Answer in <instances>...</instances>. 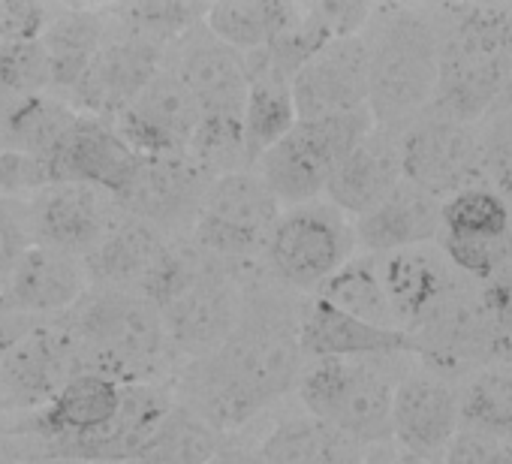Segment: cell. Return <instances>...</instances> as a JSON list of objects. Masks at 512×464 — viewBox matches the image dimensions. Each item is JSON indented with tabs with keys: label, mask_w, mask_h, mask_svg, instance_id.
I'll return each instance as SVG.
<instances>
[{
	"label": "cell",
	"mask_w": 512,
	"mask_h": 464,
	"mask_svg": "<svg viewBox=\"0 0 512 464\" xmlns=\"http://www.w3.org/2000/svg\"><path fill=\"white\" fill-rule=\"evenodd\" d=\"M82 374H103L118 383H154L169 350L160 311L139 293L88 290L64 317Z\"/></svg>",
	"instance_id": "6da1fadb"
},
{
	"label": "cell",
	"mask_w": 512,
	"mask_h": 464,
	"mask_svg": "<svg viewBox=\"0 0 512 464\" xmlns=\"http://www.w3.org/2000/svg\"><path fill=\"white\" fill-rule=\"evenodd\" d=\"M305 302L287 287L269 281H247L241 296V311L232 335L217 350V356L266 401L287 395L302 371L305 356L299 344Z\"/></svg>",
	"instance_id": "7a4b0ae2"
},
{
	"label": "cell",
	"mask_w": 512,
	"mask_h": 464,
	"mask_svg": "<svg viewBox=\"0 0 512 464\" xmlns=\"http://www.w3.org/2000/svg\"><path fill=\"white\" fill-rule=\"evenodd\" d=\"M512 76V19L500 10H467L437 37V91L431 106L452 121L488 112Z\"/></svg>",
	"instance_id": "3957f363"
},
{
	"label": "cell",
	"mask_w": 512,
	"mask_h": 464,
	"mask_svg": "<svg viewBox=\"0 0 512 464\" xmlns=\"http://www.w3.org/2000/svg\"><path fill=\"white\" fill-rule=\"evenodd\" d=\"M368 46V115L377 127L407 130L437 91V34L416 13H389Z\"/></svg>",
	"instance_id": "277c9868"
},
{
	"label": "cell",
	"mask_w": 512,
	"mask_h": 464,
	"mask_svg": "<svg viewBox=\"0 0 512 464\" xmlns=\"http://www.w3.org/2000/svg\"><path fill=\"white\" fill-rule=\"evenodd\" d=\"M244 284V266L223 263L193 248L187 275L157 308L169 350L184 359L217 353L235 329Z\"/></svg>",
	"instance_id": "5b68a950"
},
{
	"label": "cell",
	"mask_w": 512,
	"mask_h": 464,
	"mask_svg": "<svg viewBox=\"0 0 512 464\" xmlns=\"http://www.w3.org/2000/svg\"><path fill=\"white\" fill-rule=\"evenodd\" d=\"M296 386L308 416L347 440L383 443L392 437L395 386L365 359H317L305 365Z\"/></svg>",
	"instance_id": "8992f818"
},
{
	"label": "cell",
	"mask_w": 512,
	"mask_h": 464,
	"mask_svg": "<svg viewBox=\"0 0 512 464\" xmlns=\"http://www.w3.org/2000/svg\"><path fill=\"white\" fill-rule=\"evenodd\" d=\"M281 202L253 169L220 175L208 184L190 226V245L223 263L250 266L263 257Z\"/></svg>",
	"instance_id": "52a82bcc"
},
{
	"label": "cell",
	"mask_w": 512,
	"mask_h": 464,
	"mask_svg": "<svg viewBox=\"0 0 512 464\" xmlns=\"http://www.w3.org/2000/svg\"><path fill=\"white\" fill-rule=\"evenodd\" d=\"M371 127L374 121L368 112L296 121V127L278 145L256 160L253 172L266 181L281 205H308L326 190L335 166Z\"/></svg>",
	"instance_id": "ba28073f"
},
{
	"label": "cell",
	"mask_w": 512,
	"mask_h": 464,
	"mask_svg": "<svg viewBox=\"0 0 512 464\" xmlns=\"http://www.w3.org/2000/svg\"><path fill=\"white\" fill-rule=\"evenodd\" d=\"M353 226L329 205L281 211L263 251L269 278L290 293H317L353 254Z\"/></svg>",
	"instance_id": "9c48e42d"
},
{
	"label": "cell",
	"mask_w": 512,
	"mask_h": 464,
	"mask_svg": "<svg viewBox=\"0 0 512 464\" xmlns=\"http://www.w3.org/2000/svg\"><path fill=\"white\" fill-rule=\"evenodd\" d=\"M437 239L452 266L488 281L512 263V211L494 190H458L440 205Z\"/></svg>",
	"instance_id": "30bf717a"
},
{
	"label": "cell",
	"mask_w": 512,
	"mask_h": 464,
	"mask_svg": "<svg viewBox=\"0 0 512 464\" xmlns=\"http://www.w3.org/2000/svg\"><path fill=\"white\" fill-rule=\"evenodd\" d=\"M482 172L479 139L461 121L434 115L401 130V175L407 184L440 199L473 187Z\"/></svg>",
	"instance_id": "8fae6325"
},
{
	"label": "cell",
	"mask_w": 512,
	"mask_h": 464,
	"mask_svg": "<svg viewBox=\"0 0 512 464\" xmlns=\"http://www.w3.org/2000/svg\"><path fill=\"white\" fill-rule=\"evenodd\" d=\"M214 178L187 154L184 157H139L136 172L121 196H115V205L154 226L163 236H178L190 232L199 205L205 199V190Z\"/></svg>",
	"instance_id": "7c38bea8"
},
{
	"label": "cell",
	"mask_w": 512,
	"mask_h": 464,
	"mask_svg": "<svg viewBox=\"0 0 512 464\" xmlns=\"http://www.w3.org/2000/svg\"><path fill=\"white\" fill-rule=\"evenodd\" d=\"M118 214L121 208L109 193L85 184H52L25 205L31 245H46L79 260L103 242Z\"/></svg>",
	"instance_id": "4fadbf2b"
},
{
	"label": "cell",
	"mask_w": 512,
	"mask_h": 464,
	"mask_svg": "<svg viewBox=\"0 0 512 464\" xmlns=\"http://www.w3.org/2000/svg\"><path fill=\"white\" fill-rule=\"evenodd\" d=\"M76 374H82L76 344L61 320H49L0 359V398L7 410L37 413Z\"/></svg>",
	"instance_id": "5bb4252c"
},
{
	"label": "cell",
	"mask_w": 512,
	"mask_h": 464,
	"mask_svg": "<svg viewBox=\"0 0 512 464\" xmlns=\"http://www.w3.org/2000/svg\"><path fill=\"white\" fill-rule=\"evenodd\" d=\"M296 121H323L368 112V46L344 37L323 46L290 79Z\"/></svg>",
	"instance_id": "9a60e30c"
},
{
	"label": "cell",
	"mask_w": 512,
	"mask_h": 464,
	"mask_svg": "<svg viewBox=\"0 0 512 464\" xmlns=\"http://www.w3.org/2000/svg\"><path fill=\"white\" fill-rule=\"evenodd\" d=\"M112 124L136 157H184L199 127V106L172 67H163Z\"/></svg>",
	"instance_id": "2e32d148"
},
{
	"label": "cell",
	"mask_w": 512,
	"mask_h": 464,
	"mask_svg": "<svg viewBox=\"0 0 512 464\" xmlns=\"http://www.w3.org/2000/svg\"><path fill=\"white\" fill-rule=\"evenodd\" d=\"M407 338L413 353L446 374L482 365L509 350L482 311V302L461 290H452Z\"/></svg>",
	"instance_id": "e0dca14e"
},
{
	"label": "cell",
	"mask_w": 512,
	"mask_h": 464,
	"mask_svg": "<svg viewBox=\"0 0 512 464\" xmlns=\"http://www.w3.org/2000/svg\"><path fill=\"white\" fill-rule=\"evenodd\" d=\"M163 67L166 52L130 37H112L73 85L70 106L76 112L82 109L88 118L112 124Z\"/></svg>",
	"instance_id": "ac0fdd59"
},
{
	"label": "cell",
	"mask_w": 512,
	"mask_h": 464,
	"mask_svg": "<svg viewBox=\"0 0 512 464\" xmlns=\"http://www.w3.org/2000/svg\"><path fill=\"white\" fill-rule=\"evenodd\" d=\"M136 163L139 157L118 136L115 124L88 115H79L61 142L46 154L52 184H85L109 193L112 199L124 193Z\"/></svg>",
	"instance_id": "d6986e66"
},
{
	"label": "cell",
	"mask_w": 512,
	"mask_h": 464,
	"mask_svg": "<svg viewBox=\"0 0 512 464\" xmlns=\"http://www.w3.org/2000/svg\"><path fill=\"white\" fill-rule=\"evenodd\" d=\"M172 404L175 401L163 386L124 383L121 404L103 428L52 446L43 455V461L61 458V461H88V464H130Z\"/></svg>",
	"instance_id": "ffe728a7"
},
{
	"label": "cell",
	"mask_w": 512,
	"mask_h": 464,
	"mask_svg": "<svg viewBox=\"0 0 512 464\" xmlns=\"http://www.w3.org/2000/svg\"><path fill=\"white\" fill-rule=\"evenodd\" d=\"M172 73L184 82L199 106V118H238L247 100V61L235 49L214 40L202 25L178 46Z\"/></svg>",
	"instance_id": "44dd1931"
},
{
	"label": "cell",
	"mask_w": 512,
	"mask_h": 464,
	"mask_svg": "<svg viewBox=\"0 0 512 464\" xmlns=\"http://www.w3.org/2000/svg\"><path fill=\"white\" fill-rule=\"evenodd\" d=\"M88 290L91 281L85 260L46 245H31L19 260L7 290L0 293V302L19 314L49 323L70 314Z\"/></svg>",
	"instance_id": "7402d4cb"
},
{
	"label": "cell",
	"mask_w": 512,
	"mask_h": 464,
	"mask_svg": "<svg viewBox=\"0 0 512 464\" xmlns=\"http://www.w3.org/2000/svg\"><path fill=\"white\" fill-rule=\"evenodd\" d=\"M169 248L172 239H166L163 232L121 211L103 242L85 257L88 281L94 290H121L142 296L148 281L163 266Z\"/></svg>",
	"instance_id": "603a6c76"
},
{
	"label": "cell",
	"mask_w": 512,
	"mask_h": 464,
	"mask_svg": "<svg viewBox=\"0 0 512 464\" xmlns=\"http://www.w3.org/2000/svg\"><path fill=\"white\" fill-rule=\"evenodd\" d=\"M401 181V133L374 124L335 166L323 193L332 208L362 217Z\"/></svg>",
	"instance_id": "cb8c5ba5"
},
{
	"label": "cell",
	"mask_w": 512,
	"mask_h": 464,
	"mask_svg": "<svg viewBox=\"0 0 512 464\" xmlns=\"http://www.w3.org/2000/svg\"><path fill=\"white\" fill-rule=\"evenodd\" d=\"M299 344L305 359H377L413 353V344L398 329L362 323L323 299H308L299 323Z\"/></svg>",
	"instance_id": "d4e9b609"
},
{
	"label": "cell",
	"mask_w": 512,
	"mask_h": 464,
	"mask_svg": "<svg viewBox=\"0 0 512 464\" xmlns=\"http://www.w3.org/2000/svg\"><path fill=\"white\" fill-rule=\"evenodd\" d=\"M124 395V383L103 377V374H76L43 410L31 413L25 431L31 428V437L40 440V458L67 440L85 437L97 428H103Z\"/></svg>",
	"instance_id": "484cf974"
},
{
	"label": "cell",
	"mask_w": 512,
	"mask_h": 464,
	"mask_svg": "<svg viewBox=\"0 0 512 464\" xmlns=\"http://www.w3.org/2000/svg\"><path fill=\"white\" fill-rule=\"evenodd\" d=\"M458 395L437 377H404L392 392V437L413 455L446 449L458 431Z\"/></svg>",
	"instance_id": "4316f807"
},
{
	"label": "cell",
	"mask_w": 512,
	"mask_h": 464,
	"mask_svg": "<svg viewBox=\"0 0 512 464\" xmlns=\"http://www.w3.org/2000/svg\"><path fill=\"white\" fill-rule=\"evenodd\" d=\"M440 205V199L401 181L386 199H380L371 211L356 217L353 236L362 248L374 254L410 251L416 245L437 239Z\"/></svg>",
	"instance_id": "83f0119b"
},
{
	"label": "cell",
	"mask_w": 512,
	"mask_h": 464,
	"mask_svg": "<svg viewBox=\"0 0 512 464\" xmlns=\"http://www.w3.org/2000/svg\"><path fill=\"white\" fill-rule=\"evenodd\" d=\"M377 275L389 299L395 329L404 335H410L455 290L446 263L437 254L419 248L386 254L377 263Z\"/></svg>",
	"instance_id": "f1b7e54d"
},
{
	"label": "cell",
	"mask_w": 512,
	"mask_h": 464,
	"mask_svg": "<svg viewBox=\"0 0 512 464\" xmlns=\"http://www.w3.org/2000/svg\"><path fill=\"white\" fill-rule=\"evenodd\" d=\"M247 61V100L241 112L244 157L253 169L272 145H278L296 127V106L290 76L281 73L266 52L244 55Z\"/></svg>",
	"instance_id": "f546056e"
},
{
	"label": "cell",
	"mask_w": 512,
	"mask_h": 464,
	"mask_svg": "<svg viewBox=\"0 0 512 464\" xmlns=\"http://www.w3.org/2000/svg\"><path fill=\"white\" fill-rule=\"evenodd\" d=\"M49 70H52V91H73V85L82 79L94 55L106 43V19L94 10H61L52 13L49 28L40 37Z\"/></svg>",
	"instance_id": "4dcf8cb0"
},
{
	"label": "cell",
	"mask_w": 512,
	"mask_h": 464,
	"mask_svg": "<svg viewBox=\"0 0 512 464\" xmlns=\"http://www.w3.org/2000/svg\"><path fill=\"white\" fill-rule=\"evenodd\" d=\"M79 112L61 94H37L0 109V148L43 157L76 124Z\"/></svg>",
	"instance_id": "1f68e13d"
},
{
	"label": "cell",
	"mask_w": 512,
	"mask_h": 464,
	"mask_svg": "<svg viewBox=\"0 0 512 464\" xmlns=\"http://www.w3.org/2000/svg\"><path fill=\"white\" fill-rule=\"evenodd\" d=\"M290 4L278 0H229L205 7L202 28L238 55L266 52L287 22Z\"/></svg>",
	"instance_id": "d6a6232c"
},
{
	"label": "cell",
	"mask_w": 512,
	"mask_h": 464,
	"mask_svg": "<svg viewBox=\"0 0 512 464\" xmlns=\"http://www.w3.org/2000/svg\"><path fill=\"white\" fill-rule=\"evenodd\" d=\"M256 452L266 464H350L356 443L314 416H296L275 425Z\"/></svg>",
	"instance_id": "836d02e7"
},
{
	"label": "cell",
	"mask_w": 512,
	"mask_h": 464,
	"mask_svg": "<svg viewBox=\"0 0 512 464\" xmlns=\"http://www.w3.org/2000/svg\"><path fill=\"white\" fill-rule=\"evenodd\" d=\"M220 443L223 440L214 428L172 404L130 464H208Z\"/></svg>",
	"instance_id": "e575fe53"
},
{
	"label": "cell",
	"mask_w": 512,
	"mask_h": 464,
	"mask_svg": "<svg viewBox=\"0 0 512 464\" xmlns=\"http://www.w3.org/2000/svg\"><path fill=\"white\" fill-rule=\"evenodd\" d=\"M314 296L362 323H371L380 329H395V317H392L389 299H386L380 275H377V260H371V257L347 260Z\"/></svg>",
	"instance_id": "d590c367"
},
{
	"label": "cell",
	"mask_w": 512,
	"mask_h": 464,
	"mask_svg": "<svg viewBox=\"0 0 512 464\" xmlns=\"http://www.w3.org/2000/svg\"><path fill=\"white\" fill-rule=\"evenodd\" d=\"M118 22V37L148 43L160 52L175 49L193 28L202 25L205 7L199 4H127L112 10Z\"/></svg>",
	"instance_id": "8d00e7d4"
},
{
	"label": "cell",
	"mask_w": 512,
	"mask_h": 464,
	"mask_svg": "<svg viewBox=\"0 0 512 464\" xmlns=\"http://www.w3.org/2000/svg\"><path fill=\"white\" fill-rule=\"evenodd\" d=\"M458 416L464 428L512 437V368L482 371L458 398Z\"/></svg>",
	"instance_id": "74e56055"
},
{
	"label": "cell",
	"mask_w": 512,
	"mask_h": 464,
	"mask_svg": "<svg viewBox=\"0 0 512 464\" xmlns=\"http://www.w3.org/2000/svg\"><path fill=\"white\" fill-rule=\"evenodd\" d=\"M46 187H52V175L43 157L0 148V196L4 199L22 196V193L37 196Z\"/></svg>",
	"instance_id": "f35d334b"
},
{
	"label": "cell",
	"mask_w": 512,
	"mask_h": 464,
	"mask_svg": "<svg viewBox=\"0 0 512 464\" xmlns=\"http://www.w3.org/2000/svg\"><path fill=\"white\" fill-rule=\"evenodd\" d=\"M446 464H512V440L476 428H458L446 443Z\"/></svg>",
	"instance_id": "ab89813d"
},
{
	"label": "cell",
	"mask_w": 512,
	"mask_h": 464,
	"mask_svg": "<svg viewBox=\"0 0 512 464\" xmlns=\"http://www.w3.org/2000/svg\"><path fill=\"white\" fill-rule=\"evenodd\" d=\"M28 248H31V236L25 223V208L16 205L13 199L0 196V293L7 290Z\"/></svg>",
	"instance_id": "60d3db41"
},
{
	"label": "cell",
	"mask_w": 512,
	"mask_h": 464,
	"mask_svg": "<svg viewBox=\"0 0 512 464\" xmlns=\"http://www.w3.org/2000/svg\"><path fill=\"white\" fill-rule=\"evenodd\" d=\"M479 154L482 169H488L500 187L512 190V106H503V112L488 124L479 142Z\"/></svg>",
	"instance_id": "b9f144b4"
},
{
	"label": "cell",
	"mask_w": 512,
	"mask_h": 464,
	"mask_svg": "<svg viewBox=\"0 0 512 464\" xmlns=\"http://www.w3.org/2000/svg\"><path fill=\"white\" fill-rule=\"evenodd\" d=\"M49 7L34 0H0V43H28L40 40L52 22Z\"/></svg>",
	"instance_id": "7bdbcfd3"
},
{
	"label": "cell",
	"mask_w": 512,
	"mask_h": 464,
	"mask_svg": "<svg viewBox=\"0 0 512 464\" xmlns=\"http://www.w3.org/2000/svg\"><path fill=\"white\" fill-rule=\"evenodd\" d=\"M479 302H482V311L488 314L494 332L500 335V341L506 347H512V263L485 281Z\"/></svg>",
	"instance_id": "ee69618b"
},
{
	"label": "cell",
	"mask_w": 512,
	"mask_h": 464,
	"mask_svg": "<svg viewBox=\"0 0 512 464\" xmlns=\"http://www.w3.org/2000/svg\"><path fill=\"white\" fill-rule=\"evenodd\" d=\"M37 326H40V320L19 314L10 305L0 302V359H4L22 338H28Z\"/></svg>",
	"instance_id": "f6af8a7d"
},
{
	"label": "cell",
	"mask_w": 512,
	"mask_h": 464,
	"mask_svg": "<svg viewBox=\"0 0 512 464\" xmlns=\"http://www.w3.org/2000/svg\"><path fill=\"white\" fill-rule=\"evenodd\" d=\"M208 464H266L260 458V452L241 446V443H220V449L214 452V458Z\"/></svg>",
	"instance_id": "bcb514c9"
},
{
	"label": "cell",
	"mask_w": 512,
	"mask_h": 464,
	"mask_svg": "<svg viewBox=\"0 0 512 464\" xmlns=\"http://www.w3.org/2000/svg\"><path fill=\"white\" fill-rule=\"evenodd\" d=\"M7 404H4V398H0V452H10V437L16 434V431H10V422H7Z\"/></svg>",
	"instance_id": "7dc6e473"
},
{
	"label": "cell",
	"mask_w": 512,
	"mask_h": 464,
	"mask_svg": "<svg viewBox=\"0 0 512 464\" xmlns=\"http://www.w3.org/2000/svg\"><path fill=\"white\" fill-rule=\"evenodd\" d=\"M350 464H389V461H377V458H359V455H356Z\"/></svg>",
	"instance_id": "c3c4849f"
},
{
	"label": "cell",
	"mask_w": 512,
	"mask_h": 464,
	"mask_svg": "<svg viewBox=\"0 0 512 464\" xmlns=\"http://www.w3.org/2000/svg\"><path fill=\"white\" fill-rule=\"evenodd\" d=\"M503 106H512V76H509V85L503 91Z\"/></svg>",
	"instance_id": "681fc988"
},
{
	"label": "cell",
	"mask_w": 512,
	"mask_h": 464,
	"mask_svg": "<svg viewBox=\"0 0 512 464\" xmlns=\"http://www.w3.org/2000/svg\"><path fill=\"white\" fill-rule=\"evenodd\" d=\"M43 464H88V461H61V458H46Z\"/></svg>",
	"instance_id": "f907efd6"
}]
</instances>
